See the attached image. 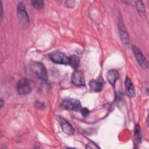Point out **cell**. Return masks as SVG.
Returning a JSON list of instances; mask_svg holds the SVG:
<instances>
[{
    "mask_svg": "<svg viewBox=\"0 0 149 149\" xmlns=\"http://www.w3.org/2000/svg\"><path fill=\"white\" fill-rule=\"evenodd\" d=\"M80 112L83 116L87 117L90 113V111L87 108H83L80 109Z\"/></svg>",
    "mask_w": 149,
    "mask_h": 149,
    "instance_id": "obj_17",
    "label": "cell"
},
{
    "mask_svg": "<svg viewBox=\"0 0 149 149\" xmlns=\"http://www.w3.org/2000/svg\"><path fill=\"white\" fill-rule=\"evenodd\" d=\"M17 90L21 95H27L31 91V88L27 79H21L17 84Z\"/></svg>",
    "mask_w": 149,
    "mask_h": 149,
    "instance_id": "obj_5",
    "label": "cell"
},
{
    "mask_svg": "<svg viewBox=\"0 0 149 149\" xmlns=\"http://www.w3.org/2000/svg\"><path fill=\"white\" fill-rule=\"evenodd\" d=\"M119 73L118 72L115 70H110L108 72L107 74V78L109 81V83L112 85L114 86L116 81L119 79Z\"/></svg>",
    "mask_w": 149,
    "mask_h": 149,
    "instance_id": "obj_11",
    "label": "cell"
},
{
    "mask_svg": "<svg viewBox=\"0 0 149 149\" xmlns=\"http://www.w3.org/2000/svg\"><path fill=\"white\" fill-rule=\"evenodd\" d=\"M65 5L68 8H73L75 5V1H67L65 3Z\"/></svg>",
    "mask_w": 149,
    "mask_h": 149,
    "instance_id": "obj_18",
    "label": "cell"
},
{
    "mask_svg": "<svg viewBox=\"0 0 149 149\" xmlns=\"http://www.w3.org/2000/svg\"><path fill=\"white\" fill-rule=\"evenodd\" d=\"M136 9L140 14H145L146 13V8L144 5L141 1H137L136 2Z\"/></svg>",
    "mask_w": 149,
    "mask_h": 149,
    "instance_id": "obj_15",
    "label": "cell"
},
{
    "mask_svg": "<svg viewBox=\"0 0 149 149\" xmlns=\"http://www.w3.org/2000/svg\"><path fill=\"white\" fill-rule=\"evenodd\" d=\"M71 81L76 86H84L85 85V79L83 73L80 70H76L72 74Z\"/></svg>",
    "mask_w": 149,
    "mask_h": 149,
    "instance_id": "obj_8",
    "label": "cell"
},
{
    "mask_svg": "<svg viewBox=\"0 0 149 149\" xmlns=\"http://www.w3.org/2000/svg\"><path fill=\"white\" fill-rule=\"evenodd\" d=\"M132 50L139 64L142 68L146 69L148 66V62L141 50L136 45L132 46Z\"/></svg>",
    "mask_w": 149,
    "mask_h": 149,
    "instance_id": "obj_7",
    "label": "cell"
},
{
    "mask_svg": "<svg viewBox=\"0 0 149 149\" xmlns=\"http://www.w3.org/2000/svg\"><path fill=\"white\" fill-rule=\"evenodd\" d=\"M125 90L128 96H129L130 97H133L136 94L134 87L130 79L128 77H126L125 79Z\"/></svg>",
    "mask_w": 149,
    "mask_h": 149,
    "instance_id": "obj_9",
    "label": "cell"
},
{
    "mask_svg": "<svg viewBox=\"0 0 149 149\" xmlns=\"http://www.w3.org/2000/svg\"><path fill=\"white\" fill-rule=\"evenodd\" d=\"M31 70L38 76L41 80L46 81L48 79V73L45 66L40 63L33 62L31 65Z\"/></svg>",
    "mask_w": 149,
    "mask_h": 149,
    "instance_id": "obj_2",
    "label": "cell"
},
{
    "mask_svg": "<svg viewBox=\"0 0 149 149\" xmlns=\"http://www.w3.org/2000/svg\"><path fill=\"white\" fill-rule=\"evenodd\" d=\"M102 81L101 80H92L89 83L90 88L95 91H100L102 88Z\"/></svg>",
    "mask_w": 149,
    "mask_h": 149,
    "instance_id": "obj_12",
    "label": "cell"
},
{
    "mask_svg": "<svg viewBox=\"0 0 149 149\" xmlns=\"http://www.w3.org/2000/svg\"><path fill=\"white\" fill-rule=\"evenodd\" d=\"M56 118L61 125L62 131L68 135H72L74 133V129L73 126L69 123L66 120H65L61 116H56Z\"/></svg>",
    "mask_w": 149,
    "mask_h": 149,
    "instance_id": "obj_6",
    "label": "cell"
},
{
    "mask_svg": "<svg viewBox=\"0 0 149 149\" xmlns=\"http://www.w3.org/2000/svg\"><path fill=\"white\" fill-rule=\"evenodd\" d=\"M134 139L137 143H140L142 139V134L140 126L137 124L135 126L134 130Z\"/></svg>",
    "mask_w": 149,
    "mask_h": 149,
    "instance_id": "obj_14",
    "label": "cell"
},
{
    "mask_svg": "<svg viewBox=\"0 0 149 149\" xmlns=\"http://www.w3.org/2000/svg\"><path fill=\"white\" fill-rule=\"evenodd\" d=\"M62 108L68 111H80L81 105L79 100L74 98H66L61 104Z\"/></svg>",
    "mask_w": 149,
    "mask_h": 149,
    "instance_id": "obj_3",
    "label": "cell"
},
{
    "mask_svg": "<svg viewBox=\"0 0 149 149\" xmlns=\"http://www.w3.org/2000/svg\"><path fill=\"white\" fill-rule=\"evenodd\" d=\"M17 17L19 23L22 28H27L29 25V18L24 4L20 2L17 6Z\"/></svg>",
    "mask_w": 149,
    "mask_h": 149,
    "instance_id": "obj_1",
    "label": "cell"
},
{
    "mask_svg": "<svg viewBox=\"0 0 149 149\" xmlns=\"http://www.w3.org/2000/svg\"><path fill=\"white\" fill-rule=\"evenodd\" d=\"M50 59L54 63L62 65H69V57L60 51H55L49 54Z\"/></svg>",
    "mask_w": 149,
    "mask_h": 149,
    "instance_id": "obj_4",
    "label": "cell"
},
{
    "mask_svg": "<svg viewBox=\"0 0 149 149\" xmlns=\"http://www.w3.org/2000/svg\"><path fill=\"white\" fill-rule=\"evenodd\" d=\"M31 4L32 5L37 9H42L44 6V3L42 1H37L34 0L31 1Z\"/></svg>",
    "mask_w": 149,
    "mask_h": 149,
    "instance_id": "obj_16",
    "label": "cell"
},
{
    "mask_svg": "<svg viewBox=\"0 0 149 149\" xmlns=\"http://www.w3.org/2000/svg\"><path fill=\"white\" fill-rule=\"evenodd\" d=\"M79 63H80V59L77 56L75 55H73L69 57V65L71 66L73 68L76 69L77 68H78Z\"/></svg>",
    "mask_w": 149,
    "mask_h": 149,
    "instance_id": "obj_13",
    "label": "cell"
},
{
    "mask_svg": "<svg viewBox=\"0 0 149 149\" xmlns=\"http://www.w3.org/2000/svg\"><path fill=\"white\" fill-rule=\"evenodd\" d=\"M3 101L2 100V98L1 99V108H2L3 107Z\"/></svg>",
    "mask_w": 149,
    "mask_h": 149,
    "instance_id": "obj_19",
    "label": "cell"
},
{
    "mask_svg": "<svg viewBox=\"0 0 149 149\" xmlns=\"http://www.w3.org/2000/svg\"><path fill=\"white\" fill-rule=\"evenodd\" d=\"M119 33L120 37V40L125 45H127L129 43V38L126 31L125 29V27L122 23L119 24Z\"/></svg>",
    "mask_w": 149,
    "mask_h": 149,
    "instance_id": "obj_10",
    "label": "cell"
}]
</instances>
